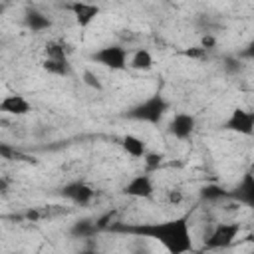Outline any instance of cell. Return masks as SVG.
<instances>
[{"instance_id": "1", "label": "cell", "mask_w": 254, "mask_h": 254, "mask_svg": "<svg viewBox=\"0 0 254 254\" xmlns=\"http://www.w3.org/2000/svg\"><path fill=\"white\" fill-rule=\"evenodd\" d=\"M107 230L157 240L171 254H185V252L192 250V236H190L189 216H177V218H169V220H161V222H149V224L111 222Z\"/></svg>"}, {"instance_id": "2", "label": "cell", "mask_w": 254, "mask_h": 254, "mask_svg": "<svg viewBox=\"0 0 254 254\" xmlns=\"http://www.w3.org/2000/svg\"><path fill=\"white\" fill-rule=\"evenodd\" d=\"M171 109L169 99L163 93H153L149 97H145L143 101L135 103L133 107H129L123 117L131 119V121H141V123H151L157 125L161 123V119L165 117V113Z\"/></svg>"}, {"instance_id": "3", "label": "cell", "mask_w": 254, "mask_h": 254, "mask_svg": "<svg viewBox=\"0 0 254 254\" xmlns=\"http://www.w3.org/2000/svg\"><path fill=\"white\" fill-rule=\"evenodd\" d=\"M91 60L111 71H121L127 67V60H129V54L123 46L119 44H107V46H101L99 50H95L91 54Z\"/></svg>"}, {"instance_id": "4", "label": "cell", "mask_w": 254, "mask_h": 254, "mask_svg": "<svg viewBox=\"0 0 254 254\" xmlns=\"http://www.w3.org/2000/svg\"><path fill=\"white\" fill-rule=\"evenodd\" d=\"M240 234V224L238 222H218L210 234L204 238V250H224L228 248Z\"/></svg>"}, {"instance_id": "5", "label": "cell", "mask_w": 254, "mask_h": 254, "mask_svg": "<svg viewBox=\"0 0 254 254\" xmlns=\"http://www.w3.org/2000/svg\"><path fill=\"white\" fill-rule=\"evenodd\" d=\"M224 129L238 135H254V113L244 107H234L230 117L224 121Z\"/></svg>"}, {"instance_id": "6", "label": "cell", "mask_w": 254, "mask_h": 254, "mask_svg": "<svg viewBox=\"0 0 254 254\" xmlns=\"http://www.w3.org/2000/svg\"><path fill=\"white\" fill-rule=\"evenodd\" d=\"M194 129H196V117L192 113H187V111L175 113L173 119L169 121V127H167L169 135H173L175 139H181V141L190 139Z\"/></svg>"}, {"instance_id": "7", "label": "cell", "mask_w": 254, "mask_h": 254, "mask_svg": "<svg viewBox=\"0 0 254 254\" xmlns=\"http://www.w3.org/2000/svg\"><path fill=\"white\" fill-rule=\"evenodd\" d=\"M60 194H62L64 198L71 200L73 204L85 206V204H89V202L93 200L95 190H93V187H89V185L83 183V181H71V183H67V185H64V187L60 189Z\"/></svg>"}, {"instance_id": "8", "label": "cell", "mask_w": 254, "mask_h": 254, "mask_svg": "<svg viewBox=\"0 0 254 254\" xmlns=\"http://www.w3.org/2000/svg\"><path fill=\"white\" fill-rule=\"evenodd\" d=\"M65 8L71 12V16H73V20H75V24H77L79 28H87V26L101 14V8H99L97 4L85 2V0H73V2H69Z\"/></svg>"}, {"instance_id": "9", "label": "cell", "mask_w": 254, "mask_h": 254, "mask_svg": "<svg viewBox=\"0 0 254 254\" xmlns=\"http://www.w3.org/2000/svg\"><path fill=\"white\" fill-rule=\"evenodd\" d=\"M123 194L131 196V198H151L155 194V185L149 173H141L135 175L127 181V185L123 187Z\"/></svg>"}, {"instance_id": "10", "label": "cell", "mask_w": 254, "mask_h": 254, "mask_svg": "<svg viewBox=\"0 0 254 254\" xmlns=\"http://www.w3.org/2000/svg\"><path fill=\"white\" fill-rule=\"evenodd\" d=\"M228 198H234V200H238L240 204H246V206L254 204V177H252L250 171L242 175L240 183L232 190H228Z\"/></svg>"}, {"instance_id": "11", "label": "cell", "mask_w": 254, "mask_h": 254, "mask_svg": "<svg viewBox=\"0 0 254 254\" xmlns=\"http://www.w3.org/2000/svg\"><path fill=\"white\" fill-rule=\"evenodd\" d=\"M30 111H32V103L20 93H8L4 99H0V113L22 117L28 115Z\"/></svg>"}, {"instance_id": "12", "label": "cell", "mask_w": 254, "mask_h": 254, "mask_svg": "<svg viewBox=\"0 0 254 254\" xmlns=\"http://www.w3.org/2000/svg\"><path fill=\"white\" fill-rule=\"evenodd\" d=\"M24 26L34 34H40V32H46L52 28V20L44 12H40L36 8H28L24 12Z\"/></svg>"}, {"instance_id": "13", "label": "cell", "mask_w": 254, "mask_h": 254, "mask_svg": "<svg viewBox=\"0 0 254 254\" xmlns=\"http://www.w3.org/2000/svg\"><path fill=\"white\" fill-rule=\"evenodd\" d=\"M42 69L52 73V75H60V77H69L73 73L69 58H44Z\"/></svg>"}, {"instance_id": "14", "label": "cell", "mask_w": 254, "mask_h": 254, "mask_svg": "<svg viewBox=\"0 0 254 254\" xmlns=\"http://www.w3.org/2000/svg\"><path fill=\"white\" fill-rule=\"evenodd\" d=\"M121 147H123V151H125L129 157H133V159H141V157L147 153V143H145L141 137L131 135V133H127V135L121 137Z\"/></svg>"}, {"instance_id": "15", "label": "cell", "mask_w": 254, "mask_h": 254, "mask_svg": "<svg viewBox=\"0 0 254 254\" xmlns=\"http://www.w3.org/2000/svg\"><path fill=\"white\" fill-rule=\"evenodd\" d=\"M153 64H155L153 54H151L147 48H137V50L131 54V58H129V65H131L133 69H137V71H149V69L153 67Z\"/></svg>"}, {"instance_id": "16", "label": "cell", "mask_w": 254, "mask_h": 254, "mask_svg": "<svg viewBox=\"0 0 254 254\" xmlns=\"http://www.w3.org/2000/svg\"><path fill=\"white\" fill-rule=\"evenodd\" d=\"M99 230L95 226V218H79L69 226V234L73 238H91Z\"/></svg>"}, {"instance_id": "17", "label": "cell", "mask_w": 254, "mask_h": 254, "mask_svg": "<svg viewBox=\"0 0 254 254\" xmlns=\"http://www.w3.org/2000/svg\"><path fill=\"white\" fill-rule=\"evenodd\" d=\"M198 194H200V198L206 200V202H218V200H222V198H228V190H226L222 185H214V183L204 185Z\"/></svg>"}, {"instance_id": "18", "label": "cell", "mask_w": 254, "mask_h": 254, "mask_svg": "<svg viewBox=\"0 0 254 254\" xmlns=\"http://www.w3.org/2000/svg\"><path fill=\"white\" fill-rule=\"evenodd\" d=\"M69 54H71V48L62 40H52L44 48L46 58H69Z\"/></svg>"}, {"instance_id": "19", "label": "cell", "mask_w": 254, "mask_h": 254, "mask_svg": "<svg viewBox=\"0 0 254 254\" xmlns=\"http://www.w3.org/2000/svg\"><path fill=\"white\" fill-rule=\"evenodd\" d=\"M0 159H6V161H34L26 155H22L14 145L10 143H2L0 141Z\"/></svg>"}, {"instance_id": "20", "label": "cell", "mask_w": 254, "mask_h": 254, "mask_svg": "<svg viewBox=\"0 0 254 254\" xmlns=\"http://www.w3.org/2000/svg\"><path fill=\"white\" fill-rule=\"evenodd\" d=\"M141 159H143V163H145L147 171L151 173V171H157V169L163 165L165 155H163V153H157V151H147V153H145Z\"/></svg>"}, {"instance_id": "21", "label": "cell", "mask_w": 254, "mask_h": 254, "mask_svg": "<svg viewBox=\"0 0 254 254\" xmlns=\"http://www.w3.org/2000/svg\"><path fill=\"white\" fill-rule=\"evenodd\" d=\"M81 81H83L87 87L95 89V91H103V83H101V79H99L97 73L91 71V69H83V71H81Z\"/></svg>"}, {"instance_id": "22", "label": "cell", "mask_w": 254, "mask_h": 254, "mask_svg": "<svg viewBox=\"0 0 254 254\" xmlns=\"http://www.w3.org/2000/svg\"><path fill=\"white\" fill-rule=\"evenodd\" d=\"M222 67H224L226 73L236 75V73H240V69H242V62H240L238 56H226V58L222 60Z\"/></svg>"}, {"instance_id": "23", "label": "cell", "mask_w": 254, "mask_h": 254, "mask_svg": "<svg viewBox=\"0 0 254 254\" xmlns=\"http://www.w3.org/2000/svg\"><path fill=\"white\" fill-rule=\"evenodd\" d=\"M113 216H115V210H107V212L95 216V226H97V230H99V232H101V230H107L109 224L113 222Z\"/></svg>"}, {"instance_id": "24", "label": "cell", "mask_w": 254, "mask_h": 254, "mask_svg": "<svg viewBox=\"0 0 254 254\" xmlns=\"http://www.w3.org/2000/svg\"><path fill=\"white\" fill-rule=\"evenodd\" d=\"M181 54H183L185 58H190V60H202V58H206V56H208V52H206L204 48H200V46L187 48V50H183Z\"/></svg>"}, {"instance_id": "25", "label": "cell", "mask_w": 254, "mask_h": 254, "mask_svg": "<svg viewBox=\"0 0 254 254\" xmlns=\"http://www.w3.org/2000/svg\"><path fill=\"white\" fill-rule=\"evenodd\" d=\"M183 200H185V192H183L181 189H171V190L167 192V202H169V204L179 206Z\"/></svg>"}, {"instance_id": "26", "label": "cell", "mask_w": 254, "mask_h": 254, "mask_svg": "<svg viewBox=\"0 0 254 254\" xmlns=\"http://www.w3.org/2000/svg\"><path fill=\"white\" fill-rule=\"evenodd\" d=\"M200 48H204L206 52L208 50H212V48H216V38L212 36V34H204L202 38H200V44H198Z\"/></svg>"}, {"instance_id": "27", "label": "cell", "mask_w": 254, "mask_h": 254, "mask_svg": "<svg viewBox=\"0 0 254 254\" xmlns=\"http://www.w3.org/2000/svg\"><path fill=\"white\" fill-rule=\"evenodd\" d=\"M8 190H10V181L6 177H0V196L8 194Z\"/></svg>"}, {"instance_id": "28", "label": "cell", "mask_w": 254, "mask_h": 254, "mask_svg": "<svg viewBox=\"0 0 254 254\" xmlns=\"http://www.w3.org/2000/svg\"><path fill=\"white\" fill-rule=\"evenodd\" d=\"M24 216H26L28 220H38V218H40V212H38V210H32V208H30V210H26V214H24Z\"/></svg>"}, {"instance_id": "29", "label": "cell", "mask_w": 254, "mask_h": 254, "mask_svg": "<svg viewBox=\"0 0 254 254\" xmlns=\"http://www.w3.org/2000/svg\"><path fill=\"white\" fill-rule=\"evenodd\" d=\"M2 2H16V0H2Z\"/></svg>"}]
</instances>
